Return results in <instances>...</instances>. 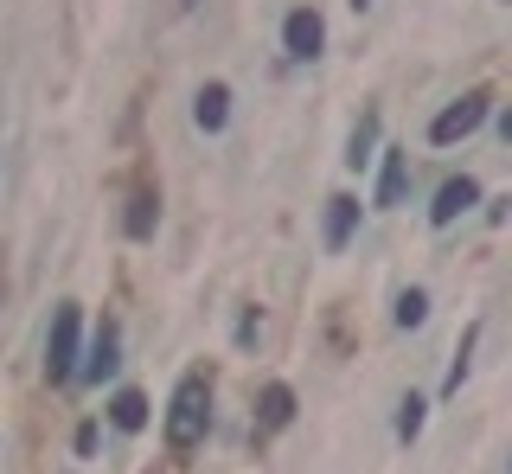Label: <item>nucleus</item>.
Returning a JSON list of instances; mask_svg holds the SVG:
<instances>
[{
	"instance_id": "f257e3e1",
	"label": "nucleus",
	"mask_w": 512,
	"mask_h": 474,
	"mask_svg": "<svg viewBox=\"0 0 512 474\" xmlns=\"http://www.w3.org/2000/svg\"><path fill=\"white\" fill-rule=\"evenodd\" d=\"M205 430H212V378L180 372V385H173V398H167V449L173 455L199 449Z\"/></svg>"
},
{
	"instance_id": "f03ea898",
	"label": "nucleus",
	"mask_w": 512,
	"mask_h": 474,
	"mask_svg": "<svg viewBox=\"0 0 512 474\" xmlns=\"http://www.w3.org/2000/svg\"><path fill=\"white\" fill-rule=\"evenodd\" d=\"M77 353H84V308L58 302L52 308V327H45V378H52V385L77 378Z\"/></svg>"
},
{
	"instance_id": "7ed1b4c3",
	"label": "nucleus",
	"mask_w": 512,
	"mask_h": 474,
	"mask_svg": "<svg viewBox=\"0 0 512 474\" xmlns=\"http://www.w3.org/2000/svg\"><path fill=\"white\" fill-rule=\"evenodd\" d=\"M487 109H493V90H487V84L461 90L448 109H436V122H429V141H436V148H455V141H468L480 122H487Z\"/></svg>"
},
{
	"instance_id": "20e7f679",
	"label": "nucleus",
	"mask_w": 512,
	"mask_h": 474,
	"mask_svg": "<svg viewBox=\"0 0 512 474\" xmlns=\"http://www.w3.org/2000/svg\"><path fill=\"white\" fill-rule=\"evenodd\" d=\"M282 52L295 58V65H314V58L327 52V20H320L314 7H288L282 13Z\"/></svg>"
},
{
	"instance_id": "39448f33",
	"label": "nucleus",
	"mask_w": 512,
	"mask_h": 474,
	"mask_svg": "<svg viewBox=\"0 0 512 474\" xmlns=\"http://www.w3.org/2000/svg\"><path fill=\"white\" fill-rule=\"evenodd\" d=\"M122 372V327L103 321L96 334L84 340V353H77V378H90V385H103V378Z\"/></svg>"
},
{
	"instance_id": "423d86ee",
	"label": "nucleus",
	"mask_w": 512,
	"mask_h": 474,
	"mask_svg": "<svg viewBox=\"0 0 512 474\" xmlns=\"http://www.w3.org/2000/svg\"><path fill=\"white\" fill-rule=\"evenodd\" d=\"M372 161H378V193H372V205H378V212H397V205L410 199V148H378Z\"/></svg>"
},
{
	"instance_id": "0eeeda50",
	"label": "nucleus",
	"mask_w": 512,
	"mask_h": 474,
	"mask_svg": "<svg viewBox=\"0 0 512 474\" xmlns=\"http://www.w3.org/2000/svg\"><path fill=\"white\" fill-rule=\"evenodd\" d=\"M474 205H480V180H468V173H455V180H442L436 205H429V225H436V231H448L461 212H474Z\"/></svg>"
},
{
	"instance_id": "6e6552de",
	"label": "nucleus",
	"mask_w": 512,
	"mask_h": 474,
	"mask_svg": "<svg viewBox=\"0 0 512 474\" xmlns=\"http://www.w3.org/2000/svg\"><path fill=\"white\" fill-rule=\"evenodd\" d=\"M154 225H160V193H154V186H135V193H128V212H122V237L148 244Z\"/></svg>"
},
{
	"instance_id": "1a4fd4ad",
	"label": "nucleus",
	"mask_w": 512,
	"mask_h": 474,
	"mask_svg": "<svg viewBox=\"0 0 512 474\" xmlns=\"http://www.w3.org/2000/svg\"><path fill=\"white\" fill-rule=\"evenodd\" d=\"M352 231H359V199H352V193H333L327 199V225H320V244H327V250H346Z\"/></svg>"
},
{
	"instance_id": "9d476101",
	"label": "nucleus",
	"mask_w": 512,
	"mask_h": 474,
	"mask_svg": "<svg viewBox=\"0 0 512 474\" xmlns=\"http://www.w3.org/2000/svg\"><path fill=\"white\" fill-rule=\"evenodd\" d=\"M192 122H199L205 135H224V122H231V84H199V97H192Z\"/></svg>"
},
{
	"instance_id": "9b49d317",
	"label": "nucleus",
	"mask_w": 512,
	"mask_h": 474,
	"mask_svg": "<svg viewBox=\"0 0 512 474\" xmlns=\"http://www.w3.org/2000/svg\"><path fill=\"white\" fill-rule=\"evenodd\" d=\"M109 423H116V430H148V398H141L135 385H122L116 398H109Z\"/></svg>"
},
{
	"instance_id": "f8f14e48",
	"label": "nucleus",
	"mask_w": 512,
	"mask_h": 474,
	"mask_svg": "<svg viewBox=\"0 0 512 474\" xmlns=\"http://www.w3.org/2000/svg\"><path fill=\"white\" fill-rule=\"evenodd\" d=\"M372 154H378V109H365L359 129H352V141H346V167H352V173L372 167Z\"/></svg>"
},
{
	"instance_id": "ddd939ff",
	"label": "nucleus",
	"mask_w": 512,
	"mask_h": 474,
	"mask_svg": "<svg viewBox=\"0 0 512 474\" xmlns=\"http://www.w3.org/2000/svg\"><path fill=\"white\" fill-rule=\"evenodd\" d=\"M256 410H263V430H288V417H295V391L282 385H263V398H256Z\"/></svg>"
},
{
	"instance_id": "4468645a",
	"label": "nucleus",
	"mask_w": 512,
	"mask_h": 474,
	"mask_svg": "<svg viewBox=\"0 0 512 474\" xmlns=\"http://www.w3.org/2000/svg\"><path fill=\"white\" fill-rule=\"evenodd\" d=\"M474 340H480V321H468V334L455 340V359H448V378H442V398H455V391H461V378H468V366H474Z\"/></svg>"
},
{
	"instance_id": "2eb2a0df",
	"label": "nucleus",
	"mask_w": 512,
	"mask_h": 474,
	"mask_svg": "<svg viewBox=\"0 0 512 474\" xmlns=\"http://www.w3.org/2000/svg\"><path fill=\"white\" fill-rule=\"evenodd\" d=\"M423 417H429V404L416 398V391H404V398H397V442H416V436H423Z\"/></svg>"
},
{
	"instance_id": "dca6fc26",
	"label": "nucleus",
	"mask_w": 512,
	"mask_h": 474,
	"mask_svg": "<svg viewBox=\"0 0 512 474\" xmlns=\"http://www.w3.org/2000/svg\"><path fill=\"white\" fill-rule=\"evenodd\" d=\"M391 321L404 327V334H410V327H423V321H429V295H423V289H404V295H397V314H391Z\"/></svg>"
},
{
	"instance_id": "f3484780",
	"label": "nucleus",
	"mask_w": 512,
	"mask_h": 474,
	"mask_svg": "<svg viewBox=\"0 0 512 474\" xmlns=\"http://www.w3.org/2000/svg\"><path fill=\"white\" fill-rule=\"evenodd\" d=\"M346 7H352V13H365V7H372V0H346Z\"/></svg>"
},
{
	"instance_id": "a211bd4d",
	"label": "nucleus",
	"mask_w": 512,
	"mask_h": 474,
	"mask_svg": "<svg viewBox=\"0 0 512 474\" xmlns=\"http://www.w3.org/2000/svg\"><path fill=\"white\" fill-rule=\"evenodd\" d=\"M186 7H199V0H180V13H186Z\"/></svg>"
}]
</instances>
